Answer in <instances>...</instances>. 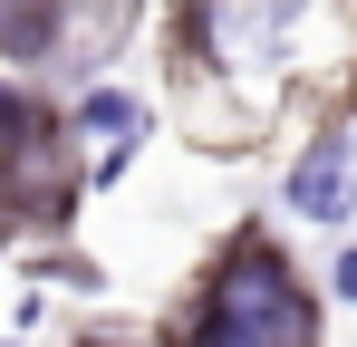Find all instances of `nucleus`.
Listing matches in <instances>:
<instances>
[{"label":"nucleus","mask_w":357,"mask_h":347,"mask_svg":"<svg viewBox=\"0 0 357 347\" xmlns=\"http://www.w3.org/2000/svg\"><path fill=\"white\" fill-rule=\"evenodd\" d=\"M203 347H319V318H309V289L271 261V251H241L232 270L213 280V309H203Z\"/></svg>","instance_id":"1"},{"label":"nucleus","mask_w":357,"mask_h":347,"mask_svg":"<svg viewBox=\"0 0 357 347\" xmlns=\"http://www.w3.org/2000/svg\"><path fill=\"white\" fill-rule=\"evenodd\" d=\"M290 213L299 222H338V213H348V145H338V135H319L309 164L290 174Z\"/></svg>","instance_id":"2"},{"label":"nucleus","mask_w":357,"mask_h":347,"mask_svg":"<svg viewBox=\"0 0 357 347\" xmlns=\"http://www.w3.org/2000/svg\"><path fill=\"white\" fill-rule=\"evenodd\" d=\"M39 29H49V0H10V58H39Z\"/></svg>","instance_id":"4"},{"label":"nucleus","mask_w":357,"mask_h":347,"mask_svg":"<svg viewBox=\"0 0 357 347\" xmlns=\"http://www.w3.org/2000/svg\"><path fill=\"white\" fill-rule=\"evenodd\" d=\"M328 289H338V299H357V251H338V270H328Z\"/></svg>","instance_id":"5"},{"label":"nucleus","mask_w":357,"mask_h":347,"mask_svg":"<svg viewBox=\"0 0 357 347\" xmlns=\"http://www.w3.org/2000/svg\"><path fill=\"white\" fill-rule=\"evenodd\" d=\"M77 125H87V135H116V145H126V125H135V97H126V87H97V97L77 107Z\"/></svg>","instance_id":"3"}]
</instances>
